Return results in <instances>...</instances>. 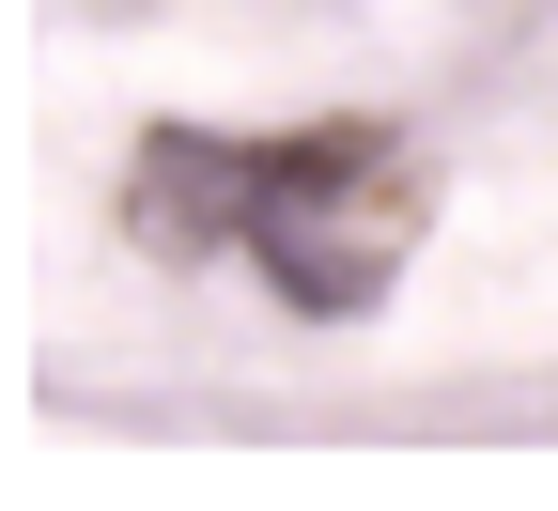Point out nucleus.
Wrapping results in <instances>:
<instances>
[{
  "label": "nucleus",
  "mask_w": 558,
  "mask_h": 511,
  "mask_svg": "<svg viewBox=\"0 0 558 511\" xmlns=\"http://www.w3.org/2000/svg\"><path fill=\"white\" fill-rule=\"evenodd\" d=\"M233 248L311 326H357L388 279H403V248H418V171L388 156V124L264 139V156H233Z\"/></svg>",
  "instance_id": "1"
}]
</instances>
